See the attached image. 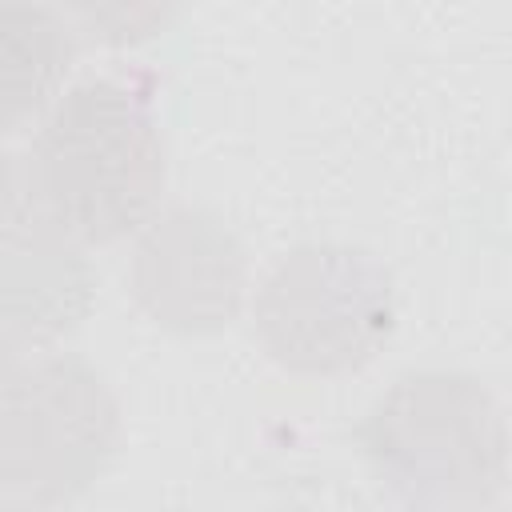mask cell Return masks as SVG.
I'll use <instances>...</instances> for the list:
<instances>
[{"label":"cell","mask_w":512,"mask_h":512,"mask_svg":"<svg viewBox=\"0 0 512 512\" xmlns=\"http://www.w3.org/2000/svg\"><path fill=\"white\" fill-rule=\"evenodd\" d=\"M356 444L408 512H484L508 480L504 408L456 368L400 372L356 424Z\"/></svg>","instance_id":"obj_1"},{"label":"cell","mask_w":512,"mask_h":512,"mask_svg":"<svg viewBox=\"0 0 512 512\" xmlns=\"http://www.w3.org/2000/svg\"><path fill=\"white\" fill-rule=\"evenodd\" d=\"M28 164L84 248L140 232L156 216L168 172L152 100L124 76H88L56 96Z\"/></svg>","instance_id":"obj_2"},{"label":"cell","mask_w":512,"mask_h":512,"mask_svg":"<svg viewBox=\"0 0 512 512\" xmlns=\"http://www.w3.org/2000/svg\"><path fill=\"white\" fill-rule=\"evenodd\" d=\"M252 328L268 360L292 376L356 372L396 328L392 272L360 244L304 240L256 284Z\"/></svg>","instance_id":"obj_3"},{"label":"cell","mask_w":512,"mask_h":512,"mask_svg":"<svg viewBox=\"0 0 512 512\" xmlns=\"http://www.w3.org/2000/svg\"><path fill=\"white\" fill-rule=\"evenodd\" d=\"M124 440L112 384L76 352H40L20 364L0 404V476L68 504L84 496Z\"/></svg>","instance_id":"obj_4"},{"label":"cell","mask_w":512,"mask_h":512,"mask_svg":"<svg viewBox=\"0 0 512 512\" xmlns=\"http://www.w3.org/2000/svg\"><path fill=\"white\" fill-rule=\"evenodd\" d=\"M88 248L44 200L28 156L0 148V336L48 352L92 312Z\"/></svg>","instance_id":"obj_5"},{"label":"cell","mask_w":512,"mask_h":512,"mask_svg":"<svg viewBox=\"0 0 512 512\" xmlns=\"http://www.w3.org/2000/svg\"><path fill=\"white\" fill-rule=\"evenodd\" d=\"M128 292L156 328L176 336H212L244 308V244L216 212L200 204H172L136 232Z\"/></svg>","instance_id":"obj_6"},{"label":"cell","mask_w":512,"mask_h":512,"mask_svg":"<svg viewBox=\"0 0 512 512\" xmlns=\"http://www.w3.org/2000/svg\"><path fill=\"white\" fill-rule=\"evenodd\" d=\"M80 32L52 4L0 0V136L44 116L76 60Z\"/></svg>","instance_id":"obj_7"},{"label":"cell","mask_w":512,"mask_h":512,"mask_svg":"<svg viewBox=\"0 0 512 512\" xmlns=\"http://www.w3.org/2000/svg\"><path fill=\"white\" fill-rule=\"evenodd\" d=\"M0 512H60V504H52V500L0 476Z\"/></svg>","instance_id":"obj_8"},{"label":"cell","mask_w":512,"mask_h":512,"mask_svg":"<svg viewBox=\"0 0 512 512\" xmlns=\"http://www.w3.org/2000/svg\"><path fill=\"white\" fill-rule=\"evenodd\" d=\"M20 364H24V352L0 336V404H4V396H8V388L16 380V372H20Z\"/></svg>","instance_id":"obj_9"},{"label":"cell","mask_w":512,"mask_h":512,"mask_svg":"<svg viewBox=\"0 0 512 512\" xmlns=\"http://www.w3.org/2000/svg\"><path fill=\"white\" fill-rule=\"evenodd\" d=\"M484 512H504V508H500V504H492V508H484Z\"/></svg>","instance_id":"obj_10"}]
</instances>
